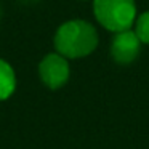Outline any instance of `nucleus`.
Instances as JSON below:
<instances>
[{"instance_id": "obj_1", "label": "nucleus", "mask_w": 149, "mask_h": 149, "mask_svg": "<svg viewBox=\"0 0 149 149\" xmlns=\"http://www.w3.org/2000/svg\"><path fill=\"white\" fill-rule=\"evenodd\" d=\"M55 50L68 59L88 56L98 45V32L90 23L72 19L61 24L55 34Z\"/></svg>"}, {"instance_id": "obj_6", "label": "nucleus", "mask_w": 149, "mask_h": 149, "mask_svg": "<svg viewBox=\"0 0 149 149\" xmlns=\"http://www.w3.org/2000/svg\"><path fill=\"white\" fill-rule=\"evenodd\" d=\"M135 34L141 43H149V11H144L136 18Z\"/></svg>"}, {"instance_id": "obj_3", "label": "nucleus", "mask_w": 149, "mask_h": 149, "mask_svg": "<svg viewBox=\"0 0 149 149\" xmlns=\"http://www.w3.org/2000/svg\"><path fill=\"white\" fill-rule=\"evenodd\" d=\"M39 75L42 84L50 90L64 87L71 75L68 58L61 56L59 53H48L39 64Z\"/></svg>"}, {"instance_id": "obj_5", "label": "nucleus", "mask_w": 149, "mask_h": 149, "mask_svg": "<svg viewBox=\"0 0 149 149\" xmlns=\"http://www.w3.org/2000/svg\"><path fill=\"white\" fill-rule=\"evenodd\" d=\"M16 90V74L10 63L0 58V101H5Z\"/></svg>"}, {"instance_id": "obj_4", "label": "nucleus", "mask_w": 149, "mask_h": 149, "mask_svg": "<svg viewBox=\"0 0 149 149\" xmlns=\"http://www.w3.org/2000/svg\"><path fill=\"white\" fill-rule=\"evenodd\" d=\"M141 42L136 37L135 31H122L117 32L111 43V56L119 64H130L139 55Z\"/></svg>"}, {"instance_id": "obj_2", "label": "nucleus", "mask_w": 149, "mask_h": 149, "mask_svg": "<svg viewBox=\"0 0 149 149\" xmlns=\"http://www.w3.org/2000/svg\"><path fill=\"white\" fill-rule=\"evenodd\" d=\"M93 11L98 23L116 34L128 31L136 18L135 0H93Z\"/></svg>"}]
</instances>
